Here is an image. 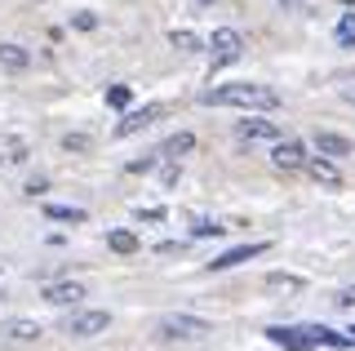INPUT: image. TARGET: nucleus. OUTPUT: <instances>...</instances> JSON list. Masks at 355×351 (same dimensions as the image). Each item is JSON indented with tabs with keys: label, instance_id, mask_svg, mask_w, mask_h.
Returning a JSON list of instances; mask_svg holds the SVG:
<instances>
[{
	"label": "nucleus",
	"instance_id": "0eeeda50",
	"mask_svg": "<svg viewBox=\"0 0 355 351\" xmlns=\"http://www.w3.org/2000/svg\"><path fill=\"white\" fill-rule=\"evenodd\" d=\"M236 134L244 142H280V125L275 120H240Z\"/></svg>",
	"mask_w": 355,
	"mask_h": 351
},
{
	"label": "nucleus",
	"instance_id": "f257e3e1",
	"mask_svg": "<svg viewBox=\"0 0 355 351\" xmlns=\"http://www.w3.org/2000/svg\"><path fill=\"white\" fill-rule=\"evenodd\" d=\"M200 103L205 107H244V112H271L280 107V94L271 85H214V89H200Z\"/></svg>",
	"mask_w": 355,
	"mask_h": 351
},
{
	"label": "nucleus",
	"instance_id": "5701e85b",
	"mask_svg": "<svg viewBox=\"0 0 355 351\" xmlns=\"http://www.w3.org/2000/svg\"><path fill=\"white\" fill-rule=\"evenodd\" d=\"M129 85H111V89H107V107H129Z\"/></svg>",
	"mask_w": 355,
	"mask_h": 351
},
{
	"label": "nucleus",
	"instance_id": "f03ea898",
	"mask_svg": "<svg viewBox=\"0 0 355 351\" xmlns=\"http://www.w3.org/2000/svg\"><path fill=\"white\" fill-rule=\"evenodd\" d=\"M155 334L160 338H205V334H214V325L200 320V316H164L155 325Z\"/></svg>",
	"mask_w": 355,
	"mask_h": 351
},
{
	"label": "nucleus",
	"instance_id": "4be33fe9",
	"mask_svg": "<svg viewBox=\"0 0 355 351\" xmlns=\"http://www.w3.org/2000/svg\"><path fill=\"white\" fill-rule=\"evenodd\" d=\"M338 40H342L347 49H355V9H351V14H342V23H338Z\"/></svg>",
	"mask_w": 355,
	"mask_h": 351
},
{
	"label": "nucleus",
	"instance_id": "20e7f679",
	"mask_svg": "<svg viewBox=\"0 0 355 351\" xmlns=\"http://www.w3.org/2000/svg\"><path fill=\"white\" fill-rule=\"evenodd\" d=\"M107 325H111L107 311H76V316H67V320H62V334H71V338H98V334H107Z\"/></svg>",
	"mask_w": 355,
	"mask_h": 351
},
{
	"label": "nucleus",
	"instance_id": "b1692460",
	"mask_svg": "<svg viewBox=\"0 0 355 351\" xmlns=\"http://www.w3.org/2000/svg\"><path fill=\"white\" fill-rule=\"evenodd\" d=\"M71 27H80V31H94V27H98V14H89V9H80V14H71Z\"/></svg>",
	"mask_w": 355,
	"mask_h": 351
},
{
	"label": "nucleus",
	"instance_id": "aec40b11",
	"mask_svg": "<svg viewBox=\"0 0 355 351\" xmlns=\"http://www.w3.org/2000/svg\"><path fill=\"white\" fill-rule=\"evenodd\" d=\"M107 245H111V254H133V249H138V236L120 227V232H111V236H107Z\"/></svg>",
	"mask_w": 355,
	"mask_h": 351
},
{
	"label": "nucleus",
	"instance_id": "2f4dec72",
	"mask_svg": "<svg viewBox=\"0 0 355 351\" xmlns=\"http://www.w3.org/2000/svg\"><path fill=\"white\" fill-rule=\"evenodd\" d=\"M351 76H355V71H351Z\"/></svg>",
	"mask_w": 355,
	"mask_h": 351
},
{
	"label": "nucleus",
	"instance_id": "dca6fc26",
	"mask_svg": "<svg viewBox=\"0 0 355 351\" xmlns=\"http://www.w3.org/2000/svg\"><path fill=\"white\" fill-rule=\"evenodd\" d=\"M302 276H293V271H271V276H266V289L271 293H302Z\"/></svg>",
	"mask_w": 355,
	"mask_h": 351
},
{
	"label": "nucleus",
	"instance_id": "a878e982",
	"mask_svg": "<svg viewBox=\"0 0 355 351\" xmlns=\"http://www.w3.org/2000/svg\"><path fill=\"white\" fill-rule=\"evenodd\" d=\"M160 182H164V187H173V182H178V160H169V164L160 169Z\"/></svg>",
	"mask_w": 355,
	"mask_h": 351
},
{
	"label": "nucleus",
	"instance_id": "ddd939ff",
	"mask_svg": "<svg viewBox=\"0 0 355 351\" xmlns=\"http://www.w3.org/2000/svg\"><path fill=\"white\" fill-rule=\"evenodd\" d=\"M27 156H31L27 138H18V134H5V138H0V164H22Z\"/></svg>",
	"mask_w": 355,
	"mask_h": 351
},
{
	"label": "nucleus",
	"instance_id": "cd10ccee",
	"mask_svg": "<svg viewBox=\"0 0 355 351\" xmlns=\"http://www.w3.org/2000/svg\"><path fill=\"white\" fill-rule=\"evenodd\" d=\"M338 307H355V284H351V289H342V293H338Z\"/></svg>",
	"mask_w": 355,
	"mask_h": 351
},
{
	"label": "nucleus",
	"instance_id": "6e6552de",
	"mask_svg": "<svg viewBox=\"0 0 355 351\" xmlns=\"http://www.w3.org/2000/svg\"><path fill=\"white\" fill-rule=\"evenodd\" d=\"M311 142H315V151H320V156H329V160H342V156H351V138H342V134H329V129H315V138H311Z\"/></svg>",
	"mask_w": 355,
	"mask_h": 351
},
{
	"label": "nucleus",
	"instance_id": "7c9ffc66",
	"mask_svg": "<svg viewBox=\"0 0 355 351\" xmlns=\"http://www.w3.org/2000/svg\"><path fill=\"white\" fill-rule=\"evenodd\" d=\"M342 5H355V0H342Z\"/></svg>",
	"mask_w": 355,
	"mask_h": 351
},
{
	"label": "nucleus",
	"instance_id": "2eb2a0df",
	"mask_svg": "<svg viewBox=\"0 0 355 351\" xmlns=\"http://www.w3.org/2000/svg\"><path fill=\"white\" fill-rule=\"evenodd\" d=\"M85 298V289L80 284H44V302H53V307H67V302H80Z\"/></svg>",
	"mask_w": 355,
	"mask_h": 351
},
{
	"label": "nucleus",
	"instance_id": "39448f33",
	"mask_svg": "<svg viewBox=\"0 0 355 351\" xmlns=\"http://www.w3.org/2000/svg\"><path fill=\"white\" fill-rule=\"evenodd\" d=\"M271 164H275L280 173H297V169H306V147H302V142H293V138L275 142V151H271Z\"/></svg>",
	"mask_w": 355,
	"mask_h": 351
},
{
	"label": "nucleus",
	"instance_id": "c85d7f7f",
	"mask_svg": "<svg viewBox=\"0 0 355 351\" xmlns=\"http://www.w3.org/2000/svg\"><path fill=\"white\" fill-rule=\"evenodd\" d=\"M342 98H347V103H351V107H355V89H342Z\"/></svg>",
	"mask_w": 355,
	"mask_h": 351
},
{
	"label": "nucleus",
	"instance_id": "c756f323",
	"mask_svg": "<svg viewBox=\"0 0 355 351\" xmlns=\"http://www.w3.org/2000/svg\"><path fill=\"white\" fill-rule=\"evenodd\" d=\"M347 338H351V347H355V329H347Z\"/></svg>",
	"mask_w": 355,
	"mask_h": 351
},
{
	"label": "nucleus",
	"instance_id": "9d476101",
	"mask_svg": "<svg viewBox=\"0 0 355 351\" xmlns=\"http://www.w3.org/2000/svg\"><path fill=\"white\" fill-rule=\"evenodd\" d=\"M266 338H271L275 347H284V351H311V338L302 334V329H288V325H271Z\"/></svg>",
	"mask_w": 355,
	"mask_h": 351
},
{
	"label": "nucleus",
	"instance_id": "4468645a",
	"mask_svg": "<svg viewBox=\"0 0 355 351\" xmlns=\"http://www.w3.org/2000/svg\"><path fill=\"white\" fill-rule=\"evenodd\" d=\"M0 67H5V71H27L31 67V53L22 49V45H14V40H5V45H0Z\"/></svg>",
	"mask_w": 355,
	"mask_h": 351
},
{
	"label": "nucleus",
	"instance_id": "393cba45",
	"mask_svg": "<svg viewBox=\"0 0 355 351\" xmlns=\"http://www.w3.org/2000/svg\"><path fill=\"white\" fill-rule=\"evenodd\" d=\"M155 160H160V151H155V156H142V160H129V173H151Z\"/></svg>",
	"mask_w": 355,
	"mask_h": 351
},
{
	"label": "nucleus",
	"instance_id": "1a4fd4ad",
	"mask_svg": "<svg viewBox=\"0 0 355 351\" xmlns=\"http://www.w3.org/2000/svg\"><path fill=\"white\" fill-rule=\"evenodd\" d=\"M258 254H266V245H262V240H253V245H236V249H227V254L214 258L209 267H214V271H231V267H240V262H249V258H258Z\"/></svg>",
	"mask_w": 355,
	"mask_h": 351
},
{
	"label": "nucleus",
	"instance_id": "f3484780",
	"mask_svg": "<svg viewBox=\"0 0 355 351\" xmlns=\"http://www.w3.org/2000/svg\"><path fill=\"white\" fill-rule=\"evenodd\" d=\"M196 147V134H187V129H182V134H173L169 142H164V147H160V156H169V160H178V156H187V151H191Z\"/></svg>",
	"mask_w": 355,
	"mask_h": 351
},
{
	"label": "nucleus",
	"instance_id": "bb28decb",
	"mask_svg": "<svg viewBox=\"0 0 355 351\" xmlns=\"http://www.w3.org/2000/svg\"><path fill=\"white\" fill-rule=\"evenodd\" d=\"M138 218H142V223H160L164 209H138Z\"/></svg>",
	"mask_w": 355,
	"mask_h": 351
},
{
	"label": "nucleus",
	"instance_id": "423d86ee",
	"mask_svg": "<svg viewBox=\"0 0 355 351\" xmlns=\"http://www.w3.org/2000/svg\"><path fill=\"white\" fill-rule=\"evenodd\" d=\"M164 116V107L160 103H147V107H133V112H125V120L116 125V138H129V134H138V129H147L155 125V120Z\"/></svg>",
	"mask_w": 355,
	"mask_h": 351
},
{
	"label": "nucleus",
	"instance_id": "6ab92c4d",
	"mask_svg": "<svg viewBox=\"0 0 355 351\" xmlns=\"http://www.w3.org/2000/svg\"><path fill=\"white\" fill-rule=\"evenodd\" d=\"M169 45H173L178 53H196V49H200V36H196V31H187V27H173V31H169Z\"/></svg>",
	"mask_w": 355,
	"mask_h": 351
},
{
	"label": "nucleus",
	"instance_id": "412c9836",
	"mask_svg": "<svg viewBox=\"0 0 355 351\" xmlns=\"http://www.w3.org/2000/svg\"><path fill=\"white\" fill-rule=\"evenodd\" d=\"M62 151H76V156H85V151H94V138H89V134H67V138H62Z\"/></svg>",
	"mask_w": 355,
	"mask_h": 351
},
{
	"label": "nucleus",
	"instance_id": "9b49d317",
	"mask_svg": "<svg viewBox=\"0 0 355 351\" xmlns=\"http://www.w3.org/2000/svg\"><path fill=\"white\" fill-rule=\"evenodd\" d=\"M306 173L320 182V187H342V173L329 156H306Z\"/></svg>",
	"mask_w": 355,
	"mask_h": 351
},
{
	"label": "nucleus",
	"instance_id": "7ed1b4c3",
	"mask_svg": "<svg viewBox=\"0 0 355 351\" xmlns=\"http://www.w3.org/2000/svg\"><path fill=\"white\" fill-rule=\"evenodd\" d=\"M209 49H214V67H227V62H236L244 53V36L236 27H218L214 40H209Z\"/></svg>",
	"mask_w": 355,
	"mask_h": 351
},
{
	"label": "nucleus",
	"instance_id": "f8f14e48",
	"mask_svg": "<svg viewBox=\"0 0 355 351\" xmlns=\"http://www.w3.org/2000/svg\"><path fill=\"white\" fill-rule=\"evenodd\" d=\"M40 334H44V329L36 320H5V325H0V338H5V343H36Z\"/></svg>",
	"mask_w": 355,
	"mask_h": 351
},
{
	"label": "nucleus",
	"instance_id": "a211bd4d",
	"mask_svg": "<svg viewBox=\"0 0 355 351\" xmlns=\"http://www.w3.org/2000/svg\"><path fill=\"white\" fill-rule=\"evenodd\" d=\"M44 218H53V223H85V209L80 205H44Z\"/></svg>",
	"mask_w": 355,
	"mask_h": 351
}]
</instances>
